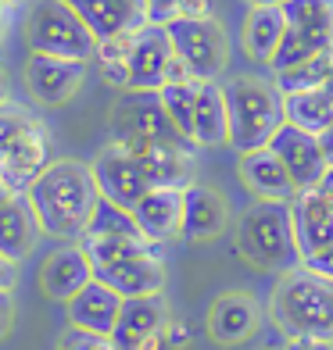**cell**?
Returning <instances> with one entry per match:
<instances>
[{"label": "cell", "instance_id": "cell-1", "mask_svg": "<svg viewBox=\"0 0 333 350\" xmlns=\"http://www.w3.org/2000/svg\"><path fill=\"white\" fill-rule=\"evenodd\" d=\"M29 204L40 218L43 236H54V240L75 243L83 240L86 221L93 215L101 200L97 179H93V168L83 161H51L43 168V175L29 186Z\"/></svg>", "mask_w": 333, "mask_h": 350}, {"label": "cell", "instance_id": "cell-2", "mask_svg": "<svg viewBox=\"0 0 333 350\" xmlns=\"http://www.w3.org/2000/svg\"><path fill=\"white\" fill-rule=\"evenodd\" d=\"M269 314L287 340L333 343V279L312 272L308 265L283 272L269 300Z\"/></svg>", "mask_w": 333, "mask_h": 350}, {"label": "cell", "instance_id": "cell-3", "mask_svg": "<svg viewBox=\"0 0 333 350\" xmlns=\"http://www.w3.org/2000/svg\"><path fill=\"white\" fill-rule=\"evenodd\" d=\"M236 254L255 265L258 272H291L301 268L297 232H294V208L291 200H255L236 221Z\"/></svg>", "mask_w": 333, "mask_h": 350}, {"label": "cell", "instance_id": "cell-4", "mask_svg": "<svg viewBox=\"0 0 333 350\" xmlns=\"http://www.w3.org/2000/svg\"><path fill=\"white\" fill-rule=\"evenodd\" d=\"M230 104V147L236 154L269 147L273 136L287 125V97L276 83L258 75H236L226 83Z\"/></svg>", "mask_w": 333, "mask_h": 350}, {"label": "cell", "instance_id": "cell-5", "mask_svg": "<svg viewBox=\"0 0 333 350\" xmlns=\"http://www.w3.org/2000/svg\"><path fill=\"white\" fill-rule=\"evenodd\" d=\"M25 40L33 54H54L75 61H90L97 51V36L90 33V25L65 0H36L33 11H29Z\"/></svg>", "mask_w": 333, "mask_h": 350}, {"label": "cell", "instance_id": "cell-6", "mask_svg": "<svg viewBox=\"0 0 333 350\" xmlns=\"http://www.w3.org/2000/svg\"><path fill=\"white\" fill-rule=\"evenodd\" d=\"M108 133L122 147H140V143H176L183 139L172 125L169 111L158 90H122L108 115Z\"/></svg>", "mask_w": 333, "mask_h": 350}, {"label": "cell", "instance_id": "cell-7", "mask_svg": "<svg viewBox=\"0 0 333 350\" xmlns=\"http://www.w3.org/2000/svg\"><path fill=\"white\" fill-rule=\"evenodd\" d=\"M169 40L172 51H176L190 72H194L197 83H208V79H219L230 65V36L222 22H215L212 14L208 18H176L169 22Z\"/></svg>", "mask_w": 333, "mask_h": 350}, {"label": "cell", "instance_id": "cell-8", "mask_svg": "<svg viewBox=\"0 0 333 350\" xmlns=\"http://www.w3.org/2000/svg\"><path fill=\"white\" fill-rule=\"evenodd\" d=\"M169 322L172 318H169V304L162 293L133 297V300H122V314L111 336H115L119 350H165Z\"/></svg>", "mask_w": 333, "mask_h": 350}, {"label": "cell", "instance_id": "cell-9", "mask_svg": "<svg viewBox=\"0 0 333 350\" xmlns=\"http://www.w3.org/2000/svg\"><path fill=\"white\" fill-rule=\"evenodd\" d=\"M90 168H93V179H97L101 197L115 200V204H122V208H130V211L151 189L147 175H144V168H140V161L133 157V150H125L122 143H115V139L93 157Z\"/></svg>", "mask_w": 333, "mask_h": 350}, {"label": "cell", "instance_id": "cell-10", "mask_svg": "<svg viewBox=\"0 0 333 350\" xmlns=\"http://www.w3.org/2000/svg\"><path fill=\"white\" fill-rule=\"evenodd\" d=\"M83 79H86V61L29 51L25 86H29V93H33V100H40L47 107H58V104H65V100L75 97L79 86H83Z\"/></svg>", "mask_w": 333, "mask_h": 350}, {"label": "cell", "instance_id": "cell-11", "mask_svg": "<svg viewBox=\"0 0 333 350\" xmlns=\"http://www.w3.org/2000/svg\"><path fill=\"white\" fill-rule=\"evenodd\" d=\"M194 143L176 139V143H140V147H125L133 150V157L144 168L151 189H190L197 183V157H194Z\"/></svg>", "mask_w": 333, "mask_h": 350}, {"label": "cell", "instance_id": "cell-12", "mask_svg": "<svg viewBox=\"0 0 333 350\" xmlns=\"http://www.w3.org/2000/svg\"><path fill=\"white\" fill-rule=\"evenodd\" d=\"M93 279L111 286L122 300L154 297L165 290V261L158 250H144V254H133V258H122V261L93 265Z\"/></svg>", "mask_w": 333, "mask_h": 350}, {"label": "cell", "instance_id": "cell-13", "mask_svg": "<svg viewBox=\"0 0 333 350\" xmlns=\"http://www.w3.org/2000/svg\"><path fill=\"white\" fill-rule=\"evenodd\" d=\"M276 154H280V161L287 165L291 172V179L297 189H315L323 179H326V172H330V161H326V154H323V143L315 133L308 129H297L294 122H287L283 129L273 136V143H269Z\"/></svg>", "mask_w": 333, "mask_h": 350}, {"label": "cell", "instance_id": "cell-14", "mask_svg": "<svg viewBox=\"0 0 333 350\" xmlns=\"http://www.w3.org/2000/svg\"><path fill=\"white\" fill-rule=\"evenodd\" d=\"M262 308L247 290H230L208 308V336L219 347H241L258 332Z\"/></svg>", "mask_w": 333, "mask_h": 350}, {"label": "cell", "instance_id": "cell-15", "mask_svg": "<svg viewBox=\"0 0 333 350\" xmlns=\"http://www.w3.org/2000/svg\"><path fill=\"white\" fill-rule=\"evenodd\" d=\"M86 282H93V261L79 240L58 247L40 268V290L51 300H61V304H69Z\"/></svg>", "mask_w": 333, "mask_h": 350}, {"label": "cell", "instance_id": "cell-16", "mask_svg": "<svg viewBox=\"0 0 333 350\" xmlns=\"http://www.w3.org/2000/svg\"><path fill=\"white\" fill-rule=\"evenodd\" d=\"M294 208V232L301 258H315L333 247V204L323 197V189H297V197L291 200Z\"/></svg>", "mask_w": 333, "mask_h": 350}, {"label": "cell", "instance_id": "cell-17", "mask_svg": "<svg viewBox=\"0 0 333 350\" xmlns=\"http://www.w3.org/2000/svg\"><path fill=\"white\" fill-rule=\"evenodd\" d=\"M186 208H183V240L190 243H212L219 240L230 226V200L219 193L215 186L194 183L183 193Z\"/></svg>", "mask_w": 333, "mask_h": 350}, {"label": "cell", "instance_id": "cell-18", "mask_svg": "<svg viewBox=\"0 0 333 350\" xmlns=\"http://www.w3.org/2000/svg\"><path fill=\"white\" fill-rule=\"evenodd\" d=\"M47 165H51V136H47L43 122H33L18 136V143L8 150L4 165H0V179H4L14 193H29V186L40 179Z\"/></svg>", "mask_w": 333, "mask_h": 350}, {"label": "cell", "instance_id": "cell-19", "mask_svg": "<svg viewBox=\"0 0 333 350\" xmlns=\"http://www.w3.org/2000/svg\"><path fill=\"white\" fill-rule=\"evenodd\" d=\"M236 172H241L244 186L255 193V200H294L297 197L291 172L273 147H258V150L241 154L236 157Z\"/></svg>", "mask_w": 333, "mask_h": 350}, {"label": "cell", "instance_id": "cell-20", "mask_svg": "<svg viewBox=\"0 0 333 350\" xmlns=\"http://www.w3.org/2000/svg\"><path fill=\"white\" fill-rule=\"evenodd\" d=\"M172 40L165 25H144L136 33L133 57H130V90H162L165 86V68L172 61Z\"/></svg>", "mask_w": 333, "mask_h": 350}, {"label": "cell", "instance_id": "cell-21", "mask_svg": "<svg viewBox=\"0 0 333 350\" xmlns=\"http://www.w3.org/2000/svg\"><path fill=\"white\" fill-rule=\"evenodd\" d=\"M186 189H162L154 186L147 189L144 197H140V204L133 208L140 229H144L147 240L154 243H165V240H176V236H183V200Z\"/></svg>", "mask_w": 333, "mask_h": 350}, {"label": "cell", "instance_id": "cell-22", "mask_svg": "<svg viewBox=\"0 0 333 350\" xmlns=\"http://www.w3.org/2000/svg\"><path fill=\"white\" fill-rule=\"evenodd\" d=\"M65 308H69V325L111 336L115 325H119V314H122V297L111 290V286H104L101 279H93L69 300Z\"/></svg>", "mask_w": 333, "mask_h": 350}, {"label": "cell", "instance_id": "cell-23", "mask_svg": "<svg viewBox=\"0 0 333 350\" xmlns=\"http://www.w3.org/2000/svg\"><path fill=\"white\" fill-rule=\"evenodd\" d=\"M40 236H43L40 218H36V211H33V204H29L25 193L11 197L4 208H0V258L18 265L22 258L33 254Z\"/></svg>", "mask_w": 333, "mask_h": 350}, {"label": "cell", "instance_id": "cell-24", "mask_svg": "<svg viewBox=\"0 0 333 350\" xmlns=\"http://www.w3.org/2000/svg\"><path fill=\"white\" fill-rule=\"evenodd\" d=\"M230 143V104L226 86L219 79H208L197 90V111H194V147H226Z\"/></svg>", "mask_w": 333, "mask_h": 350}, {"label": "cell", "instance_id": "cell-25", "mask_svg": "<svg viewBox=\"0 0 333 350\" xmlns=\"http://www.w3.org/2000/svg\"><path fill=\"white\" fill-rule=\"evenodd\" d=\"M65 4L90 25V33L97 40L147 25V14L136 11L130 0H65Z\"/></svg>", "mask_w": 333, "mask_h": 350}, {"label": "cell", "instance_id": "cell-26", "mask_svg": "<svg viewBox=\"0 0 333 350\" xmlns=\"http://www.w3.org/2000/svg\"><path fill=\"white\" fill-rule=\"evenodd\" d=\"M287 33V14L280 4H258L244 18V51L258 65H273V57Z\"/></svg>", "mask_w": 333, "mask_h": 350}, {"label": "cell", "instance_id": "cell-27", "mask_svg": "<svg viewBox=\"0 0 333 350\" xmlns=\"http://www.w3.org/2000/svg\"><path fill=\"white\" fill-rule=\"evenodd\" d=\"M287 25L305 33L319 51H333V0H283Z\"/></svg>", "mask_w": 333, "mask_h": 350}, {"label": "cell", "instance_id": "cell-28", "mask_svg": "<svg viewBox=\"0 0 333 350\" xmlns=\"http://www.w3.org/2000/svg\"><path fill=\"white\" fill-rule=\"evenodd\" d=\"M287 122H294L297 129H308L315 136L326 133L333 125V79L312 93H294V97H287Z\"/></svg>", "mask_w": 333, "mask_h": 350}, {"label": "cell", "instance_id": "cell-29", "mask_svg": "<svg viewBox=\"0 0 333 350\" xmlns=\"http://www.w3.org/2000/svg\"><path fill=\"white\" fill-rule=\"evenodd\" d=\"M330 79H333V51H323V54H315L312 61H305V65L276 72L273 83L280 86L283 97H294V93H312V90L326 86Z\"/></svg>", "mask_w": 333, "mask_h": 350}, {"label": "cell", "instance_id": "cell-30", "mask_svg": "<svg viewBox=\"0 0 333 350\" xmlns=\"http://www.w3.org/2000/svg\"><path fill=\"white\" fill-rule=\"evenodd\" d=\"M197 90H201V83L194 79V83H165L162 90V104H165V111H169V118H172V125L180 129V136L186 139V143H194V111H197Z\"/></svg>", "mask_w": 333, "mask_h": 350}, {"label": "cell", "instance_id": "cell-31", "mask_svg": "<svg viewBox=\"0 0 333 350\" xmlns=\"http://www.w3.org/2000/svg\"><path fill=\"white\" fill-rule=\"evenodd\" d=\"M83 250L90 254L93 265H108V261H122V258H133V254H144V250H158L162 243L147 240V236H83Z\"/></svg>", "mask_w": 333, "mask_h": 350}, {"label": "cell", "instance_id": "cell-32", "mask_svg": "<svg viewBox=\"0 0 333 350\" xmlns=\"http://www.w3.org/2000/svg\"><path fill=\"white\" fill-rule=\"evenodd\" d=\"M83 236H144L140 229V221L130 208H122V204L101 197L97 208H93L90 221H86V232Z\"/></svg>", "mask_w": 333, "mask_h": 350}, {"label": "cell", "instance_id": "cell-33", "mask_svg": "<svg viewBox=\"0 0 333 350\" xmlns=\"http://www.w3.org/2000/svg\"><path fill=\"white\" fill-rule=\"evenodd\" d=\"M212 0H147V22L169 25L176 18H208Z\"/></svg>", "mask_w": 333, "mask_h": 350}, {"label": "cell", "instance_id": "cell-34", "mask_svg": "<svg viewBox=\"0 0 333 350\" xmlns=\"http://www.w3.org/2000/svg\"><path fill=\"white\" fill-rule=\"evenodd\" d=\"M315 54H323L319 46H315L305 33H297V29H291L287 25V33H283V43H280V51H276V57H273V72H287V68H294V65H305V61H312Z\"/></svg>", "mask_w": 333, "mask_h": 350}, {"label": "cell", "instance_id": "cell-35", "mask_svg": "<svg viewBox=\"0 0 333 350\" xmlns=\"http://www.w3.org/2000/svg\"><path fill=\"white\" fill-rule=\"evenodd\" d=\"M33 122H40L36 115H29L25 107H18V104H0V165H4V157H8V150L18 143V136L29 129Z\"/></svg>", "mask_w": 333, "mask_h": 350}, {"label": "cell", "instance_id": "cell-36", "mask_svg": "<svg viewBox=\"0 0 333 350\" xmlns=\"http://www.w3.org/2000/svg\"><path fill=\"white\" fill-rule=\"evenodd\" d=\"M136 33H140V29H130V33H115V36L97 40V51H93L97 65H130Z\"/></svg>", "mask_w": 333, "mask_h": 350}, {"label": "cell", "instance_id": "cell-37", "mask_svg": "<svg viewBox=\"0 0 333 350\" xmlns=\"http://www.w3.org/2000/svg\"><path fill=\"white\" fill-rule=\"evenodd\" d=\"M58 350H119V343H115V336H104V332L69 325L58 336Z\"/></svg>", "mask_w": 333, "mask_h": 350}, {"label": "cell", "instance_id": "cell-38", "mask_svg": "<svg viewBox=\"0 0 333 350\" xmlns=\"http://www.w3.org/2000/svg\"><path fill=\"white\" fill-rule=\"evenodd\" d=\"M165 83H194V72H190V65L180 54H172L169 68H165Z\"/></svg>", "mask_w": 333, "mask_h": 350}, {"label": "cell", "instance_id": "cell-39", "mask_svg": "<svg viewBox=\"0 0 333 350\" xmlns=\"http://www.w3.org/2000/svg\"><path fill=\"white\" fill-rule=\"evenodd\" d=\"M11 322H14V297H11V290H0V340L8 336Z\"/></svg>", "mask_w": 333, "mask_h": 350}, {"label": "cell", "instance_id": "cell-40", "mask_svg": "<svg viewBox=\"0 0 333 350\" xmlns=\"http://www.w3.org/2000/svg\"><path fill=\"white\" fill-rule=\"evenodd\" d=\"M305 265L312 268V272H319V275L333 279V247H330V250H323V254H315V258H308Z\"/></svg>", "mask_w": 333, "mask_h": 350}, {"label": "cell", "instance_id": "cell-41", "mask_svg": "<svg viewBox=\"0 0 333 350\" xmlns=\"http://www.w3.org/2000/svg\"><path fill=\"white\" fill-rule=\"evenodd\" d=\"M165 340H169V347H186V343H190V329H186L183 322H169Z\"/></svg>", "mask_w": 333, "mask_h": 350}, {"label": "cell", "instance_id": "cell-42", "mask_svg": "<svg viewBox=\"0 0 333 350\" xmlns=\"http://www.w3.org/2000/svg\"><path fill=\"white\" fill-rule=\"evenodd\" d=\"M283 347L287 350H333V343H326V340H287Z\"/></svg>", "mask_w": 333, "mask_h": 350}, {"label": "cell", "instance_id": "cell-43", "mask_svg": "<svg viewBox=\"0 0 333 350\" xmlns=\"http://www.w3.org/2000/svg\"><path fill=\"white\" fill-rule=\"evenodd\" d=\"M14 286V261L0 258V290H11Z\"/></svg>", "mask_w": 333, "mask_h": 350}, {"label": "cell", "instance_id": "cell-44", "mask_svg": "<svg viewBox=\"0 0 333 350\" xmlns=\"http://www.w3.org/2000/svg\"><path fill=\"white\" fill-rule=\"evenodd\" d=\"M319 143H323V154H326V161L333 165V125L326 133H319Z\"/></svg>", "mask_w": 333, "mask_h": 350}, {"label": "cell", "instance_id": "cell-45", "mask_svg": "<svg viewBox=\"0 0 333 350\" xmlns=\"http://www.w3.org/2000/svg\"><path fill=\"white\" fill-rule=\"evenodd\" d=\"M319 189H323V197L333 204V165H330V172H326V179L319 183Z\"/></svg>", "mask_w": 333, "mask_h": 350}, {"label": "cell", "instance_id": "cell-46", "mask_svg": "<svg viewBox=\"0 0 333 350\" xmlns=\"http://www.w3.org/2000/svg\"><path fill=\"white\" fill-rule=\"evenodd\" d=\"M11 197H18V193H14V189H11V186H8L4 179H0V208H4V204H8Z\"/></svg>", "mask_w": 333, "mask_h": 350}, {"label": "cell", "instance_id": "cell-47", "mask_svg": "<svg viewBox=\"0 0 333 350\" xmlns=\"http://www.w3.org/2000/svg\"><path fill=\"white\" fill-rule=\"evenodd\" d=\"M0 104H8V79H4V72H0Z\"/></svg>", "mask_w": 333, "mask_h": 350}, {"label": "cell", "instance_id": "cell-48", "mask_svg": "<svg viewBox=\"0 0 333 350\" xmlns=\"http://www.w3.org/2000/svg\"><path fill=\"white\" fill-rule=\"evenodd\" d=\"M130 4H133L136 11H144V14H147V0H130Z\"/></svg>", "mask_w": 333, "mask_h": 350}, {"label": "cell", "instance_id": "cell-49", "mask_svg": "<svg viewBox=\"0 0 333 350\" xmlns=\"http://www.w3.org/2000/svg\"><path fill=\"white\" fill-rule=\"evenodd\" d=\"M251 8H258V4H280V0H247Z\"/></svg>", "mask_w": 333, "mask_h": 350}, {"label": "cell", "instance_id": "cell-50", "mask_svg": "<svg viewBox=\"0 0 333 350\" xmlns=\"http://www.w3.org/2000/svg\"><path fill=\"white\" fill-rule=\"evenodd\" d=\"M265 350H287V347H265Z\"/></svg>", "mask_w": 333, "mask_h": 350}, {"label": "cell", "instance_id": "cell-51", "mask_svg": "<svg viewBox=\"0 0 333 350\" xmlns=\"http://www.w3.org/2000/svg\"><path fill=\"white\" fill-rule=\"evenodd\" d=\"M4 4H11V0H0V8H4Z\"/></svg>", "mask_w": 333, "mask_h": 350}, {"label": "cell", "instance_id": "cell-52", "mask_svg": "<svg viewBox=\"0 0 333 350\" xmlns=\"http://www.w3.org/2000/svg\"><path fill=\"white\" fill-rule=\"evenodd\" d=\"M280 4H283V0H280Z\"/></svg>", "mask_w": 333, "mask_h": 350}, {"label": "cell", "instance_id": "cell-53", "mask_svg": "<svg viewBox=\"0 0 333 350\" xmlns=\"http://www.w3.org/2000/svg\"><path fill=\"white\" fill-rule=\"evenodd\" d=\"M0 11H4V8H0Z\"/></svg>", "mask_w": 333, "mask_h": 350}]
</instances>
